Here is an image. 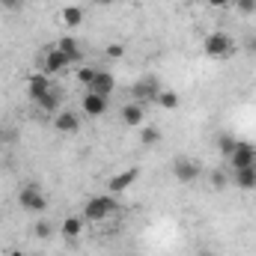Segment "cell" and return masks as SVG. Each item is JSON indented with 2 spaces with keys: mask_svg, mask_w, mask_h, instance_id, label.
Returning a JSON list of instances; mask_svg holds the SVG:
<instances>
[{
  "mask_svg": "<svg viewBox=\"0 0 256 256\" xmlns=\"http://www.w3.org/2000/svg\"><path fill=\"white\" fill-rule=\"evenodd\" d=\"M116 90V80H114V74L110 72H98L96 68V78H92V84H90V92H98V96H108L110 98V92Z\"/></svg>",
  "mask_w": 256,
  "mask_h": 256,
  "instance_id": "obj_9",
  "label": "cell"
},
{
  "mask_svg": "<svg viewBox=\"0 0 256 256\" xmlns=\"http://www.w3.org/2000/svg\"><path fill=\"white\" fill-rule=\"evenodd\" d=\"M54 128L63 131V134H74V131L80 128V120H78V114H72V110H60V114H54Z\"/></svg>",
  "mask_w": 256,
  "mask_h": 256,
  "instance_id": "obj_10",
  "label": "cell"
},
{
  "mask_svg": "<svg viewBox=\"0 0 256 256\" xmlns=\"http://www.w3.org/2000/svg\"><path fill=\"white\" fill-rule=\"evenodd\" d=\"M122 54H126V51H122V45H110V48L104 51V57H110V60H120Z\"/></svg>",
  "mask_w": 256,
  "mask_h": 256,
  "instance_id": "obj_25",
  "label": "cell"
},
{
  "mask_svg": "<svg viewBox=\"0 0 256 256\" xmlns=\"http://www.w3.org/2000/svg\"><path fill=\"white\" fill-rule=\"evenodd\" d=\"M92 78H96V68H86V66H80V68H78V80H80L84 86H90V84H92Z\"/></svg>",
  "mask_w": 256,
  "mask_h": 256,
  "instance_id": "obj_23",
  "label": "cell"
},
{
  "mask_svg": "<svg viewBox=\"0 0 256 256\" xmlns=\"http://www.w3.org/2000/svg\"><path fill=\"white\" fill-rule=\"evenodd\" d=\"M236 143H238V140H236L232 134H220V140H218V149H220V152L230 158V155L236 152Z\"/></svg>",
  "mask_w": 256,
  "mask_h": 256,
  "instance_id": "obj_20",
  "label": "cell"
},
{
  "mask_svg": "<svg viewBox=\"0 0 256 256\" xmlns=\"http://www.w3.org/2000/svg\"><path fill=\"white\" fill-rule=\"evenodd\" d=\"M39 108H42V110H48V114H57V110H60V92H57V90H51V92L39 102Z\"/></svg>",
  "mask_w": 256,
  "mask_h": 256,
  "instance_id": "obj_19",
  "label": "cell"
},
{
  "mask_svg": "<svg viewBox=\"0 0 256 256\" xmlns=\"http://www.w3.org/2000/svg\"><path fill=\"white\" fill-rule=\"evenodd\" d=\"M60 232H63L68 242L80 238V232H84V214H68L63 224H60Z\"/></svg>",
  "mask_w": 256,
  "mask_h": 256,
  "instance_id": "obj_12",
  "label": "cell"
},
{
  "mask_svg": "<svg viewBox=\"0 0 256 256\" xmlns=\"http://www.w3.org/2000/svg\"><path fill=\"white\" fill-rule=\"evenodd\" d=\"M158 92H161V80H158V78H143L140 84H134L137 104H149V102H155Z\"/></svg>",
  "mask_w": 256,
  "mask_h": 256,
  "instance_id": "obj_7",
  "label": "cell"
},
{
  "mask_svg": "<svg viewBox=\"0 0 256 256\" xmlns=\"http://www.w3.org/2000/svg\"><path fill=\"white\" fill-rule=\"evenodd\" d=\"M230 3H232V0H208V6H212V9H226Z\"/></svg>",
  "mask_w": 256,
  "mask_h": 256,
  "instance_id": "obj_27",
  "label": "cell"
},
{
  "mask_svg": "<svg viewBox=\"0 0 256 256\" xmlns=\"http://www.w3.org/2000/svg\"><path fill=\"white\" fill-rule=\"evenodd\" d=\"M54 86H51V78L45 74V72H39V74H30V80H27V96L39 104L48 92H51Z\"/></svg>",
  "mask_w": 256,
  "mask_h": 256,
  "instance_id": "obj_6",
  "label": "cell"
},
{
  "mask_svg": "<svg viewBox=\"0 0 256 256\" xmlns=\"http://www.w3.org/2000/svg\"><path fill=\"white\" fill-rule=\"evenodd\" d=\"M116 208H120V200H116L114 194H98V196H90V200H86V206H84V220H92V224L108 220Z\"/></svg>",
  "mask_w": 256,
  "mask_h": 256,
  "instance_id": "obj_1",
  "label": "cell"
},
{
  "mask_svg": "<svg viewBox=\"0 0 256 256\" xmlns=\"http://www.w3.org/2000/svg\"><path fill=\"white\" fill-rule=\"evenodd\" d=\"M54 48H57V51H63L68 63H84V51H80V45H78L72 36H63V39H60Z\"/></svg>",
  "mask_w": 256,
  "mask_h": 256,
  "instance_id": "obj_11",
  "label": "cell"
},
{
  "mask_svg": "<svg viewBox=\"0 0 256 256\" xmlns=\"http://www.w3.org/2000/svg\"><path fill=\"white\" fill-rule=\"evenodd\" d=\"M202 51H206V57H212V60H226V57L232 54V39H230L226 33H208L206 42H202Z\"/></svg>",
  "mask_w": 256,
  "mask_h": 256,
  "instance_id": "obj_2",
  "label": "cell"
},
{
  "mask_svg": "<svg viewBox=\"0 0 256 256\" xmlns=\"http://www.w3.org/2000/svg\"><path fill=\"white\" fill-rule=\"evenodd\" d=\"M18 206L24 212H45L48 208V200H45V194H42L39 185H24L21 194H18Z\"/></svg>",
  "mask_w": 256,
  "mask_h": 256,
  "instance_id": "obj_3",
  "label": "cell"
},
{
  "mask_svg": "<svg viewBox=\"0 0 256 256\" xmlns=\"http://www.w3.org/2000/svg\"><path fill=\"white\" fill-rule=\"evenodd\" d=\"M12 256H24V254H21V250H15V254H12Z\"/></svg>",
  "mask_w": 256,
  "mask_h": 256,
  "instance_id": "obj_30",
  "label": "cell"
},
{
  "mask_svg": "<svg viewBox=\"0 0 256 256\" xmlns=\"http://www.w3.org/2000/svg\"><path fill=\"white\" fill-rule=\"evenodd\" d=\"M179 102H182V98H179V92H173V90H161L158 98H155V104H161L164 110H176Z\"/></svg>",
  "mask_w": 256,
  "mask_h": 256,
  "instance_id": "obj_18",
  "label": "cell"
},
{
  "mask_svg": "<svg viewBox=\"0 0 256 256\" xmlns=\"http://www.w3.org/2000/svg\"><path fill=\"white\" fill-rule=\"evenodd\" d=\"M0 140H3V131H0Z\"/></svg>",
  "mask_w": 256,
  "mask_h": 256,
  "instance_id": "obj_31",
  "label": "cell"
},
{
  "mask_svg": "<svg viewBox=\"0 0 256 256\" xmlns=\"http://www.w3.org/2000/svg\"><path fill=\"white\" fill-rule=\"evenodd\" d=\"M33 232H36V238H48V236L54 232V226H51L48 220H39V224L33 226Z\"/></svg>",
  "mask_w": 256,
  "mask_h": 256,
  "instance_id": "obj_24",
  "label": "cell"
},
{
  "mask_svg": "<svg viewBox=\"0 0 256 256\" xmlns=\"http://www.w3.org/2000/svg\"><path fill=\"white\" fill-rule=\"evenodd\" d=\"M108 96H98V92H86L84 96V102H80V110L86 114V116H92V120H98V116H104L108 114Z\"/></svg>",
  "mask_w": 256,
  "mask_h": 256,
  "instance_id": "obj_8",
  "label": "cell"
},
{
  "mask_svg": "<svg viewBox=\"0 0 256 256\" xmlns=\"http://www.w3.org/2000/svg\"><path fill=\"white\" fill-rule=\"evenodd\" d=\"M196 256H218V254H214L212 248H200V250H196Z\"/></svg>",
  "mask_w": 256,
  "mask_h": 256,
  "instance_id": "obj_29",
  "label": "cell"
},
{
  "mask_svg": "<svg viewBox=\"0 0 256 256\" xmlns=\"http://www.w3.org/2000/svg\"><path fill=\"white\" fill-rule=\"evenodd\" d=\"M134 182H137V170H126V173H120L116 179H110V194L116 196V194L128 191V188H131Z\"/></svg>",
  "mask_w": 256,
  "mask_h": 256,
  "instance_id": "obj_15",
  "label": "cell"
},
{
  "mask_svg": "<svg viewBox=\"0 0 256 256\" xmlns=\"http://www.w3.org/2000/svg\"><path fill=\"white\" fill-rule=\"evenodd\" d=\"M63 24L72 27V30L80 27V24H84V9H80V6H66L63 9Z\"/></svg>",
  "mask_w": 256,
  "mask_h": 256,
  "instance_id": "obj_17",
  "label": "cell"
},
{
  "mask_svg": "<svg viewBox=\"0 0 256 256\" xmlns=\"http://www.w3.org/2000/svg\"><path fill=\"white\" fill-rule=\"evenodd\" d=\"M173 176H176V182L191 185V182H196L202 176V167L196 161H191V158H176L173 161Z\"/></svg>",
  "mask_w": 256,
  "mask_h": 256,
  "instance_id": "obj_4",
  "label": "cell"
},
{
  "mask_svg": "<svg viewBox=\"0 0 256 256\" xmlns=\"http://www.w3.org/2000/svg\"><path fill=\"white\" fill-rule=\"evenodd\" d=\"M236 185L244 188V191H254L256 188V164L254 167H242V170H236Z\"/></svg>",
  "mask_w": 256,
  "mask_h": 256,
  "instance_id": "obj_16",
  "label": "cell"
},
{
  "mask_svg": "<svg viewBox=\"0 0 256 256\" xmlns=\"http://www.w3.org/2000/svg\"><path fill=\"white\" fill-rule=\"evenodd\" d=\"M66 66H68V60H66L63 51H57V48H51L48 54H45V74H60Z\"/></svg>",
  "mask_w": 256,
  "mask_h": 256,
  "instance_id": "obj_13",
  "label": "cell"
},
{
  "mask_svg": "<svg viewBox=\"0 0 256 256\" xmlns=\"http://www.w3.org/2000/svg\"><path fill=\"white\" fill-rule=\"evenodd\" d=\"M232 6H236L242 15H254L256 12V0H232Z\"/></svg>",
  "mask_w": 256,
  "mask_h": 256,
  "instance_id": "obj_21",
  "label": "cell"
},
{
  "mask_svg": "<svg viewBox=\"0 0 256 256\" xmlns=\"http://www.w3.org/2000/svg\"><path fill=\"white\" fill-rule=\"evenodd\" d=\"M143 143H146V146L161 143V131H158V128H143Z\"/></svg>",
  "mask_w": 256,
  "mask_h": 256,
  "instance_id": "obj_22",
  "label": "cell"
},
{
  "mask_svg": "<svg viewBox=\"0 0 256 256\" xmlns=\"http://www.w3.org/2000/svg\"><path fill=\"white\" fill-rule=\"evenodd\" d=\"M232 161V170H242V167H254L256 164V146L248 143V140H238L236 143V152L230 155Z\"/></svg>",
  "mask_w": 256,
  "mask_h": 256,
  "instance_id": "obj_5",
  "label": "cell"
},
{
  "mask_svg": "<svg viewBox=\"0 0 256 256\" xmlns=\"http://www.w3.org/2000/svg\"><path fill=\"white\" fill-rule=\"evenodd\" d=\"M143 120H146V110H143V104H126L122 108V122H126L128 128H137V126H143Z\"/></svg>",
  "mask_w": 256,
  "mask_h": 256,
  "instance_id": "obj_14",
  "label": "cell"
},
{
  "mask_svg": "<svg viewBox=\"0 0 256 256\" xmlns=\"http://www.w3.org/2000/svg\"><path fill=\"white\" fill-rule=\"evenodd\" d=\"M244 45H248V51L256 57V33H254V36H248V42H244Z\"/></svg>",
  "mask_w": 256,
  "mask_h": 256,
  "instance_id": "obj_28",
  "label": "cell"
},
{
  "mask_svg": "<svg viewBox=\"0 0 256 256\" xmlns=\"http://www.w3.org/2000/svg\"><path fill=\"white\" fill-rule=\"evenodd\" d=\"M0 3H3L6 9H12V12H18V9H21V0H0Z\"/></svg>",
  "mask_w": 256,
  "mask_h": 256,
  "instance_id": "obj_26",
  "label": "cell"
}]
</instances>
